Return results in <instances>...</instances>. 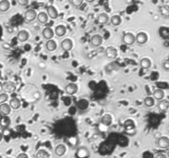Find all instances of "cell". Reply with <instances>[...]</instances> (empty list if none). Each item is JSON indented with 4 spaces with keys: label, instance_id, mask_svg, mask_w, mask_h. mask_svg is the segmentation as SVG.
I'll use <instances>...</instances> for the list:
<instances>
[{
    "label": "cell",
    "instance_id": "obj_21",
    "mask_svg": "<svg viewBox=\"0 0 169 158\" xmlns=\"http://www.w3.org/2000/svg\"><path fill=\"white\" fill-rule=\"evenodd\" d=\"M164 92L162 89H156L153 92V99H156L157 101H162L164 98Z\"/></svg>",
    "mask_w": 169,
    "mask_h": 158
},
{
    "label": "cell",
    "instance_id": "obj_28",
    "mask_svg": "<svg viewBox=\"0 0 169 158\" xmlns=\"http://www.w3.org/2000/svg\"><path fill=\"white\" fill-rule=\"evenodd\" d=\"M111 22L114 26H119L121 23V18L119 15H114L111 18Z\"/></svg>",
    "mask_w": 169,
    "mask_h": 158
},
{
    "label": "cell",
    "instance_id": "obj_18",
    "mask_svg": "<svg viewBox=\"0 0 169 158\" xmlns=\"http://www.w3.org/2000/svg\"><path fill=\"white\" fill-rule=\"evenodd\" d=\"M140 67L143 68V69H148L152 65L151 60L148 59V58H143L141 60H140Z\"/></svg>",
    "mask_w": 169,
    "mask_h": 158
},
{
    "label": "cell",
    "instance_id": "obj_19",
    "mask_svg": "<svg viewBox=\"0 0 169 158\" xmlns=\"http://www.w3.org/2000/svg\"><path fill=\"white\" fill-rule=\"evenodd\" d=\"M158 108L160 111L164 112L169 108V101L168 100H162L158 104Z\"/></svg>",
    "mask_w": 169,
    "mask_h": 158
},
{
    "label": "cell",
    "instance_id": "obj_13",
    "mask_svg": "<svg viewBox=\"0 0 169 158\" xmlns=\"http://www.w3.org/2000/svg\"><path fill=\"white\" fill-rule=\"evenodd\" d=\"M54 34H55L54 31L50 27H45L42 31V35H43L44 38L46 40H50L51 38H53Z\"/></svg>",
    "mask_w": 169,
    "mask_h": 158
},
{
    "label": "cell",
    "instance_id": "obj_5",
    "mask_svg": "<svg viewBox=\"0 0 169 158\" xmlns=\"http://www.w3.org/2000/svg\"><path fill=\"white\" fill-rule=\"evenodd\" d=\"M105 54H106V56L108 59H114L118 56L117 49L116 48H114V47H111V46H109V47L106 49Z\"/></svg>",
    "mask_w": 169,
    "mask_h": 158
},
{
    "label": "cell",
    "instance_id": "obj_26",
    "mask_svg": "<svg viewBox=\"0 0 169 158\" xmlns=\"http://www.w3.org/2000/svg\"><path fill=\"white\" fill-rule=\"evenodd\" d=\"M143 103L144 105L148 107V108H151L154 105V99L152 97H146L143 100Z\"/></svg>",
    "mask_w": 169,
    "mask_h": 158
},
{
    "label": "cell",
    "instance_id": "obj_39",
    "mask_svg": "<svg viewBox=\"0 0 169 158\" xmlns=\"http://www.w3.org/2000/svg\"><path fill=\"white\" fill-rule=\"evenodd\" d=\"M168 158H169V149H168V157H167Z\"/></svg>",
    "mask_w": 169,
    "mask_h": 158
},
{
    "label": "cell",
    "instance_id": "obj_24",
    "mask_svg": "<svg viewBox=\"0 0 169 158\" xmlns=\"http://www.w3.org/2000/svg\"><path fill=\"white\" fill-rule=\"evenodd\" d=\"M37 20L41 24H45L48 22V15L46 13H44V12H40V13L37 15Z\"/></svg>",
    "mask_w": 169,
    "mask_h": 158
},
{
    "label": "cell",
    "instance_id": "obj_36",
    "mask_svg": "<svg viewBox=\"0 0 169 158\" xmlns=\"http://www.w3.org/2000/svg\"><path fill=\"white\" fill-rule=\"evenodd\" d=\"M17 158H28V156L26 153H20L17 157Z\"/></svg>",
    "mask_w": 169,
    "mask_h": 158
},
{
    "label": "cell",
    "instance_id": "obj_17",
    "mask_svg": "<svg viewBox=\"0 0 169 158\" xmlns=\"http://www.w3.org/2000/svg\"><path fill=\"white\" fill-rule=\"evenodd\" d=\"M9 105L10 107L13 109V110H18L21 107L22 105V103L19 99L18 98H13L12 100H10V102H9Z\"/></svg>",
    "mask_w": 169,
    "mask_h": 158
},
{
    "label": "cell",
    "instance_id": "obj_2",
    "mask_svg": "<svg viewBox=\"0 0 169 158\" xmlns=\"http://www.w3.org/2000/svg\"><path fill=\"white\" fill-rule=\"evenodd\" d=\"M16 84L14 83H12V82H6L4 83L3 84L2 86V90L3 92L8 94V93H12L15 90H16Z\"/></svg>",
    "mask_w": 169,
    "mask_h": 158
},
{
    "label": "cell",
    "instance_id": "obj_31",
    "mask_svg": "<svg viewBox=\"0 0 169 158\" xmlns=\"http://www.w3.org/2000/svg\"><path fill=\"white\" fill-rule=\"evenodd\" d=\"M9 99V95L6 93H2L0 94V104H4Z\"/></svg>",
    "mask_w": 169,
    "mask_h": 158
},
{
    "label": "cell",
    "instance_id": "obj_34",
    "mask_svg": "<svg viewBox=\"0 0 169 158\" xmlns=\"http://www.w3.org/2000/svg\"><path fill=\"white\" fill-rule=\"evenodd\" d=\"M28 0H18V4L20 6H26L28 4Z\"/></svg>",
    "mask_w": 169,
    "mask_h": 158
},
{
    "label": "cell",
    "instance_id": "obj_6",
    "mask_svg": "<svg viewBox=\"0 0 169 158\" xmlns=\"http://www.w3.org/2000/svg\"><path fill=\"white\" fill-rule=\"evenodd\" d=\"M102 36L99 34L94 35L91 38L90 40V44L92 47H98L101 44H102Z\"/></svg>",
    "mask_w": 169,
    "mask_h": 158
},
{
    "label": "cell",
    "instance_id": "obj_15",
    "mask_svg": "<svg viewBox=\"0 0 169 158\" xmlns=\"http://www.w3.org/2000/svg\"><path fill=\"white\" fill-rule=\"evenodd\" d=\"M110 18L109 16L107 13H101L98 15V17L97 18V22L98 24H107L109 22Z\"/></svg>",
    "mask_w": 169,
    "mask_h": 158
},
{
    "label": "cell",
    "instance_id": "obj_33",
    "mask_svg": "<svg viewBox=\"0 0 169 158\" xmlns=\"http://www.w3.org/2000/svg\"><path fill=\"white\" fill-rule=\"evenodd\" d=\"M163 68L166 71H169V60H165L163 63Z\"/></svg>",
    "mask_w": 169,
    "mask_h": 158
},
{
    "label": "cell",
    "instance_id": "obj_14",
    "mask_svg": "<svg viewBox=\"0 0 169 158\" xmlns=\"http://www.w3.org/2000/svg\"><path fill=\"white\" fill-rule=\"evenodd\" d=\"M67 32V29L64 25H59L55 27V33L57 36L59 37H62L66 34Z\"/></svg>",
    "mask_w": 169,
    "mask_h": 158
},
{
    "label": "cell",
    "instance_id": "obj_30",
    "mask_svg": "<svg viewBox=\"0 0 169 158\" xmlns=\"http://www.w3.org/2000/svg\"><path fill=\"white\" fill-rule=\"evenodd\" d=\"M159 34L163 38H169V30L168 28L165 27H162L159 30Z\"/></svg>",
    "mask_w": 169,
    "mask_h": 158
},
{
    "label": "cell",
    "instance_id": "obj_11",
    "mask_svg": "<svg viewBox=\"0 0 169 158\" xmlns=\"http://www.w3.org/2000/svg\"><path fill=\"white\" fill-rule=\"evenodd\" d=\"M47 15L52 19H56L59 16V13H58V11L56 10V8L54 7V6H48L47 7Z\"/></svg>",
    "mask_w": 169,
    "mask_h": 158
},
{
    "label": "cell",
    "instance_id": "obj_23",
    "mask_svg": "<svg viewBox=\"0 0 169 158\" xmlns=\"http://www.w3.org/2000/svg\"><path fill=\"white\" fill-rule=\"evenodd\" d=\"M45 48L47 49L48 51H50L52 52L54 50H55L57 48V44L56 42L53 40H49L46 44H45Z\"/></svg>",
    "mask_w": 169,
    "mask_h": 158
},
{
    "label": "cell",
    "instance_id": "obj_4",
    "mask_svg": "<svg viewBox=\"0 0 169 158\" xmlns=\"http://www.w3.org/2000/svg\"><path fill=\"white\" fill-rule=\"evenodd\" d=\"M123 42L127 45H131L135 42V35L130 32H127L123 35Z\"/></svg>",
    "mask_w": 169,
    "mask_h": 158
},
{
    "label": "cell",
    "instance_id": "obj_12",
    "mask_svg": "<svg viewBox=\"0 0 169 158\" xmlns=\"http://www.w3.org/2000/svg\"><path fill=\"white\" fill-rule=\"evenodd\" d=\"M66 152V147L64 144L57 145L55 148V154L57 157H63Z\"/></svg>",
    "mask_w": 169,
    "mask_h": 158
},
{
    "label": "cell",
    "instance_id": "obj_32",
    "mask_svg": "<svg viewBox=\"0 0 169 158\" xmlns=\"http://www.w3.org/2000/svg\"><path fill=\"white\" fill-rule=\"evenodd\" d=\"M70 4L75 8H78L82 4V0H71Z\"/></svg>",
    "mask_w": 169,
    "mask_h": 158
},
{
    "label": "cell",
    "instance_id": "obj_1",
    "mask_svg": "<svg viewBox=\"0 0 169 158\" xmlns=\"http://www.w3.org/2000/svg\"><path fill=\"white\" fill-rule=\"evenodd\" d=\"M37 18V13L34 9H28L24 14V22L26 23H31L35 21L36 18Z\"/></svg>",
    "mask_w": 169,
    "mask_h": 158
},
{
    "label": "cell",
    "instance_id": "obj_37",
    "mask_svg": "<svg viewBox=\"0 0 169 158\" xmlns=\"http://www.w3.org/2000/svg\"><path fill=\"white\" fill-rule=\"evenodd\" d=\"M2 139H3V134L0 133V142H1V140H2Z\"/></svg>",
    "mask_w": 169,
    "mask_h": 158
},
{
    "label": "cell",
    "instance_id": "obj_8",
    "mask_svg": "<svg viewBox=\"0 0 169 158\" xmlns=\"http://www.w3.org/2000/svg\"><path fill=\"white\" fill-rule=\"evenodd\" d=\"M78 86L77 84L74 83H70L66 87H65V92L68 95H74L76 92H78Z\"/></svg>",
    "mask_w": 169,
    "mask_h": 158
},
{
    "label": "cell",
    "instance_id": "obj_20",
    "mask_svg": "<svg viewBox=\"0 0 169 158\" xmlns=\"http://www.w3.org/2000/svg\"><path fill=\"white\" fill-rule=\"evenodd\" d=\"M101 122H102V123L103 125H105V126L111 125V123H112V117H111V115H110V114H104V115L102 117Z\"/></svg>",
    "mask_w": 169,
    "mask_h": 158
},
{
    "label": "cell",
    "instance_id": "obj_25",
    "mask_svg": "<svg viewBox=\"0 0 169 158\" xmlns=\"http://www.w3.org/2000/svg\"><path fill=\"white\" fill-rule=\"evenodd\" d=\"M10 8V3L8 0H3L0 2V12L4 13Z\"/></svg>",
    "mask_w": 169,
    "mask_h": 158
},
{
    "label": "cell",
    "instance_id": "obj_35",
    "mask_svg": "<svg viewBox=\"0 0 169 158\" xmlns=\"http://www.w3.org/2000/svg\"><path fill=\"white\" fill-rule=\"evenodd\" d=\"M155 158H168V157H167V156H166L165 154L158 153V154H157L156 157H155Z\"/></svg>",
    "mask_w": 169,
    "mask_h": 158
},
{
    "label": "cell",
    "instance_id": "obj_27",
    "mask_svg": "<svg viewBox=\"0 0 169 158\" xmlns=\"http://www.w3.org/2000/svg\"><path fill=\"white\" fill-rule=\"evenodd\" d=\"M36 158H50V155L45 150L40 149L36 153Z\"/></svg>",
    "mask_w": 169,
    "mask_h": 158
},
{
    "label": "cell",
    "instance_id": "obj_22",
    "mask_svg": "<svg viewBox=\"0 0 169 158\" xmlns=\"http://www.w3.org/2000/svg\"><path fill=\"white\" fill-rule=\"evenodd\" d=\"M159 13L164 18H169V6L168 4L161 5L159 7Z\"/></svg>",
    "mask_w": 169,
    "mask_h": 158
},
{
    "label": "cell",
    "instance_id": "obj_9",
    "mask_svg": "<svg viewBox=\"0 0 169 158\" xmlns=\"http://www.w3.org/2000/svg\"><path fill=\"white\" fill-rule=\"evenodd\" d=\"M61 48L65 51H70L73 49V41L70 39H65L61 42Z\"/></svg>",
    "mask_w": 169,
    "mask_h": 158
},
{
    "label": "cell",
    "instance_id": "obj_29",
    "mask_svg": "<svg viewBox=\"0 0 169 158\" xmlns=\"http://www.w3.org/2000/svg\"><path fill=\"white\" fill-rule=\"evenodd\" d=\"M10 123H11V119L9 116H3V118L0 122V125L2 127L7 128L10 125Z\"/></svg>",
    "mask_w": 169,
    "mask_h": 158
},
{
    "label": "cell",
    "instance_id": "obj_16",
    "mask_svg": "<svg viewBox=\"0 0 169 158\" xmlns=\"http://www.w3.org/2000/svg\"><path fill=\"white\" fill-rule=\"evenodd\" d=\"M18 39L20 42H26L27 40L29 39V33L28 31L25 30H22L18 32Z\"/></svg>",
    "mask_w": 169,
    "mask_h": 158
},
{
    "label": "cell",
    "instance_id": "obj_38",
    "mask_svg": "<svg viewBox=\"0 0 169 158\" xmlns=\"http://www.w3.org/2000/svg\"><path fill=\"white\" fill-rule=\"evenodd\" d=\"M2 118H3V115L0 114V122H1V120H2Z\"/></svg>",
    "mask_w": 169,
    "mask_h": 158
},
{
    "label": "cell",
    "instance_id": "obj_3",
    "mask_svg": "<svg viewBox=\"0 0 169 158\" xmlns=\"http://www.w3.org/2000/svg\"><path fill=\"white\" fill-rule=\"evenodd\" d=\"M157 145L162 149H168L169 148V138L165 136L160 137L157 141Z\"/></svg>",
    "mask_w": 169,
    "mask_h": 158
},
{
    "label": "cell",
    "instance_id": "obj_7",
    "mask_svg": "<svg viewBox=\"0 0 169 158\" xmlns=\"http://www.w3.org/2000/svg\"><path fill=\"white\" fill-rule=\"evenodd\" d=\"M135 41L139 44H144L147 43L148 35L144 32H139L135 36Z\"/></svg>",
    "mask_w": 169,
    "mask_h": 158
},
{
    "label": "cell",
    "instance_id": "obj_10",
    "mask_svg": "<svg viewBox=\"0 0 169 158\" xmlns=\"http://www.w3.org/2000/svg\"><path fill=\"white\" fill-rule=\"evenodd\" d=\"M11 113V107L9 104H1L0 105V114L3 116H8Z\"/></svg>",
    "mask_w": 169,
    "mask_h": 158
}]
</instances>
